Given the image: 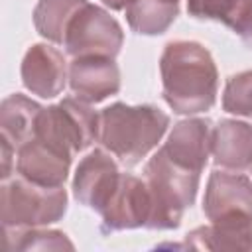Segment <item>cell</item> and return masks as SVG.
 <instances>
[{"label":"cell","mask_w":252,"mask_h":252,"mask_svg":"<svg viewBox=\"0 0 252 252\" xmlns=\"http://www.w3.org/2000/svg\"><path fill=\"white\" fill-rule=\"evenodd\" d=\"M69 87L77 98L89 104L100 102L120 91V69L114 57H73L69 63Z\"/></svg>","instance_id":"8"},{"label":"cell","mask_w":252,"mask_h":252,"mask_svg":"<svg viewBox=\"0 0 252 252\" xmlns=\"http://www.w3.org/2000/svg\"><path fill=\"white\" fill-rule=\"evenodd\" d=\"M73 156L49 146L39 138L26 142L16 156V171L20 177L45 185V187H63Z\"/></svg>","instance_id":"10"},{"label":"cell","mask_w":252,"mask_h":252,"mask_svg":"<svg viewBox=\"0 0 252 252\" xmlns=\"http://www.w3.org/2000/svg\"><path fill=\"white\" fill-rule=\"evenodd\" d=\"M213 146V124L207 118H189L181 120L169 132L161 150L169 159L201 173L207 165Z\"/></svg>","instance_id":"12"},{"label":"cell","mask_w":252,"mask_h":252,"mask_svg":"<svg viewBox=\"0 0 252 252\" xmlns=\"http://www.w3.org/2000/svg\"><path fill=\"white\" fill-rule=\"evenodd\" d=\"M144 175L152 197V217L148 228H177L185 209L195 203L201 173L181 167L159 148L146 163Z\"/></svg>","instance_id":"3"},{"label":"cell","mask_w":252,"mask_h":252,"mask_svg":"<svg viewBox=\"0 0 252 252\" xmlns=\"http://www.w3.org/2000/svg\"><path fill=\"white\" fill-rule=\"evenodd\" d=\"M104 230H124L146 226L152 217V197L146 179L120 173L114 189L98 211Z\"/></svg>","instance_id":"7"},{"label":"cell","mask_w":252,"mask_h":252,"mask_svg":"<svg viewBox=\"0 0 252 252\" xmlns=\"http://www.w3.org/2000/svg\"><path fill=\"white\" fill-rule=\"evenodd\" d=\"M83 4L87 0H39L33 10L35 30L45 39L63 45L67 26Z\"/></svg>","instance_id":"19"},{"label":"cell","mask_w":252,"mask_h":252,"mask_svg":"<svg viewBox=\"0 0 252 252\" xmlns=\"http://www.w3.org/2000/svg\"><path fill=\"white\" fill-rule=\"evenodd\" d=\"M179 14V0H132L126 6L128 26L142 35L163 33Z\"/></svg>","instance_id":"18"},{"label":"cell","mask_w":252,"mask_h":252,"mask_svg":"<svg viewBox=\"0 0 252 252\" xmlns=\"http://www.w3.org/2000/svg\"><path fill=\"white\" fill-rule=\"evenodd\" d=\"M16 242L8 244V248L16 250H73V242L59 230H22L16 232Z\"/></svg>","instance_id":"21"},{"label":"cell","mask_w":252,"mask_h":252,"mask_svg":"<svg viewBox=\"0 0 252 252\" xmlns=\"http://www.w3.org/2000/svg\"><path fill=\"white\" fill-rule=\"evenodd\" d=\"M203 213L209 220L232 215L252 217V181L242 173L213 171L203 197Z\"/></svg>","instance_id":"9"},{"label":"cell","mask_w":252,"mask_h":252,"mask_svg":"<svg viewBox=\"0 0 252 252\" xmlns=\"http://www.w3.org/2000/svg\"><path fill=\"white\" fill-rule=\"evenodd\" d=\"M167 126L169 116L158 106L114 102L98 112V142L120 163L132 167L158 146Z\"/></svg>","instance_id":"2"},{"label":"cell","mask_w":252,"mask_h":252,"mask_svg":"<svg viewBox=\"0 0 252 252\" xmlns=\"http://www.w3.org/2000/svg\"><path fill=\"white\" fill-rule=\"evenodd\" d=\"M222 108L230 114L252 118V71H242L226 79Z\"/></svg>","instance_id":"20"},{"label":"cell","mask_w":252,"mask_h":252,"mask_svg":"<svg viewBox=\"0 0 252 252\" xmlns=\"http://www.w3.org/2000/svg\"><path fill=\"white\" fill-rule=\"evenodd\" d=\"M187 12L197 20L224 24L252 49V0H187Z\"/></svg>","instance_id":"16"},{"label":"cell","mask_w":252,"mask_h":252,"mask_svg":"<svg viewBox=\"0 0 252 252\" xmlns=\"http://www.w3.org/2000/svg\"><path fill=\"white\" fill-rule=\"evenodd\" d=\"M163 100L177 114H199L213 108L219 89L217 65L197 41H169L159 59Z\"/></svg>","instance_id":"1"},{"label":"cell","mask_w":252,"mask_h":252,"mask_svg":"<svg viewBox=\"0 0 252 252\" xmlns=\"http://www.w3.org/2000/svg\"><path fill=\"white\" fill-rule=\"evenodd\" d=\"M211 154L215 163L226 169L244 171L252 167V124L220 120L213 128Z\"/></svg>","instance_id":"15"},{"label":"cell","mask_w":252,"mask_h":252,"mask_svg":"<svg viewBox=\"0 0 252 252\" xmlns=\"http://www.w3.org/2000/svg\"><path fill=\"white\" fill-rule=\"evenodd\" d=\"M41 106L24 94H10L0 106V132L2 140L10 142L18 152L35 134L37 116Z\"/></svg>","instance_id":"17"},{"label":"cell","mask_w":252,"mask_h":252,"mask_svg":"<svg viewBox=\"0 0 252 252\" xmlns=\"http://www.w3.org/2000/svg\"><path fill=\"white\" fill-rule=\"evenodd\" d=\"M120 177L116 161L104 150H94L81 159L73 177V195L75 199L91 207L93 211H100L110 191L114 189Z\"/></svg>","instance_id":"11"},{"label":"cell","mask_w":252,"mask_h":252,"mask_svg":"<svg viewBox=\"0 0 252 252\" xmlns=\"http://www.w3.org/2000/svg\"><path fill=\"white\" fill-rule=\"evenodd\" d=\"M33 138L75 156L98 140V114L89 102L67 96L59 104L41 108Z\"/></svg>","instance_id":"5"},{"label":"cell","mask_w":252,"mask_h":252,"mask_svg":"<svg viewBox=\"0 0 252 252\" xmlns=\"http://www.w3.org/2000/svg\"><path fill=\"white\" fill-rule=\"evenodd\" d=\"M22 83L24 87L41 98L57 96L67 79V67L63 55L45 43H35L28 49L22 61Z\"/></svg>","instance_id":"13"},{"label":"cell","mask_w":252,"mask_h":252,"mask_svg":"<svg viewBox=\"0 0 252 252\" xmlns=\"http://www.w3.org/2000/svg\"><path fill=\"white\" fill-rule=\"evenodd\" d=\"M187 244L197 250H252V217L232 215L211 220L209 226L189 232Z\"/></svg>","instance_id":"14"},{"label":"cell","mask_w":252,"mask_h":252,"mask_svg":"<svg viewBox=\"0 0 252 252\" xmlns=\"http://www.w3.org/2000/svg\"><path fill=\"white\" fill-rule=\"evenodd\" d=\"M67 211L63 187H45L24 177L2 185L4 228H35L59 220Z\"/></svg>","instance_id":"4"},{"label":"cell","mask_w":252,"mask_h":252,"mask_svg":"<svg viewBox=\"0 0 252 252\" xmlns=\"http://www.w3.org/2000/svg\"><path fill=\"white\" fill-rule=\"evenodd\" d=\"M124 41L120 24L100 6L83 4L67 26L63 47L71 57H116Z\"/></svg>","instance_id":"6"}]
</instances>
